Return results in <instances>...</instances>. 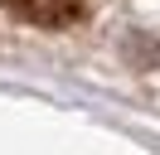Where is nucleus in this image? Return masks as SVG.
<instances>
[{
    "label": "nucleus",
    "mask_w": 160,
    "mask_h": 155,
    "mask_svg": "<svg viewBox=\"0 0 160 155\" xmlns=\"http://www.w3.org/2000/svg\"><path fill=\"white\" fill-rule=\"evenodd\" d=\"M15 19L24 24H39V29H68L88 15V0H0Z\"/></svg>",
    "instance_id": "obj_1"
}]
</instances>
